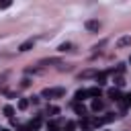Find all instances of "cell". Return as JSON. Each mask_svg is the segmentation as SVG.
Wrapping results in <instances>:
<instances>
[{
	"label": "cell",
	"mask_w": 131,
	"mask_h": 131,
	"mask_svg": "<svg viewBox=\"0 0 131 131\" xmlns=\"http://www.w3.org/2000/svg\"><path fill=\"white\" fill-rule=\"evenodd\" d=\"M29 108V98H20L18 100V111H27Z\"/></svg>",
	"instance_id": "5bb4252c"
},
{
	"label": "cell",
	"mask_w": 131,
	"mask_h": 131,
	"mask_svg": "<svg viewBox=\"0 0 131 131\" xmlns=\"http://www.w3.org/2000/svg\"><path fill=\"white\" fill-rule=\"evenodd\" d=\"M104 80H106V72L96 74V84H98V86H100V84H104Z\"/></svg>",
	"instance_id": "2e32d148"
},
{
	"label": "cell",
	"mask_w": 131,
	"mask_h": 131,
	"mask_svg": "<svg viewBox=\"0 0 131 131\" xmlns=\"http://www.w3.org/2000/svg\"><path fill=\"white\" fill-rule=\"evenodd\" d=\"M108 98H113V100H119V98H121V92H119V88H111V90H108Z\"/></svg>",
	"instance_id": "9c48e42d"
},
{
	"label": "cell",
	"mask_w": 131,
	"mask_h": 131,
	"mask_svg": "<svg viewBox=\"0 0 131 131\" xmlns=\"http://www.w3.org/2000/svg\"><path fill=\"white\" fill-rule=\"evenodd\" d=\"M115 84H117V86H123V84H125V82H123V78H121V76H119V78H115Z\"/></svg>",
	"instance_id": "ffe728a7"
},
{
	"label": "cell",
	"mask_w": 131,
	"mask_h": 131,
	"mask_svg": "<svg viewBox=\"0 0 131 131\" xmlns=\"http://www.w3.org/2000/svg\"><path fill=\"white\" fill-rule=\"evenodd\" d=\"M33 45H35V39H27V41H23V43L18 45V51H29Z\"/></svg>",
	"instance_id": "277c9868"
},
{
	"label": "cell",
	"mask_w": 131,
	"mask_h": 131,
	"mask_svg": "<svg viewBox=\"0 0 131 131\" xmlns=\"http://www.w3.org/2000/svg\"><path fill=\"white\" fill-rule=\"evenodd\" d=\"M10 6V2H0V8H8Z\"/></svg>",
	"instance_id": "44dd1931"
},
{
	"label": "cell",
	"mask_w": 131,
	"mask_h": 131,
	"mask_svg": "<svg viewBox=\"0 0 131 131\" xmlns=\"http://www.w3.org/2000/svg\"><path fill=\"white\" fill-rule=\"evenodd\" d=\"M129 63H131V57H129Z\"/></svg>",
	"instance_id": "d4e9b609"
},
{
	"label": "cell",
	"mask_w": 131,
	"mask_h": 131,
	"mask_svg": "<svg viewBox=\"0 0 131 131\" xmlns=\"http://www.w3.org/2000/svg\"><path fill=\"white\" fill-rule=\"evenodd\" d=\"M18 131H31V129H29V125H27V127H18Z\"/></svg>",
	"instance_id": "603a6c76"
},
{
	"label": "cell",
	"mask_w": 131,
	"mask_h": 131,
	"mask_svg": "<svg viewBox=\"0 0 131 131\" xmlns=\"http://www.w3.org/2000/svg\"><path fill=\"white\" fill-rule=\"evenodd\" d=\"M74 111H76V115H80V117H86V113H88V108H86L82 102H74Z\"/></svg>",
	"instance_id": "3957f363"
},
{
	"label": "cell",
	"mask_w": 131,
	"mask_h": 131,
	"mask_svg": "<svg viewBox=\"0 0 131 131\" xmlns=\"http://www.w3.org/2000/svg\"><path fill=\"white\" fill-rule=\"evenodd\" d=\"M86 96H88V94H86V90H78V92H76V102H82Z\"/></svg>",
	"instance_id": "e0dca14e"
},
{
	"label": "cell",
	"mask_w": 131,
	"mask_h": 131,
	"mask_svg": "<svg viewBox=\"0 0 131 131\" xmlns=\"http://www.w3.org/2000/svg\"><path fill=\"white\" fill-rule=\"evenodd\" d=\"M96 74L98 72H94V70H84V72H80V80H86V78H96Z\"/></svg>",
	"instance_id": "52a82bcc"
},
{
	"label": "cell",
	"mask_w": 131,
	"mask_h": 131,
	"mask_svg": "<svg viewBox=\"0 0 131 131\" xmlns=\"http://www.w3.org/2000/svg\"><path fill=\"white\" fill-rule=\"evenodd\" d=\"M117 45H119V47H125V45H131V37H121V39L117 41Z\"/></svg>",
	"instance_id": "9a60e30c"
},
{
	"label": "cell",
	"mask_w": 131,
	"mask_h": 131,
	"mask_svg": "<svg viewBox=\"0 0 131 131\" xmlns=\"http://www.w3.org/2000/svg\"><path fill=\"white\" fill-rule=\"evenodd\" d=\"M102 108H104L102 100H98V98H96V100H92V111H94V113H98V111H102Z\"/></svg>",
	"instance_id": "30bf717a"
},
{
	"label": "cell",
	"mask_w": 131,
	"mask_h": 131,
	"mask_svg": "<svg viewBox=\"0 0 131 131\" xmlns=\"http://www.w3.org/2000/svg\"><path fill=\"white\" fill-rule=\"evenodd\" d=\"M0 131H10V129H0Z\"/></svg>",
	"instance_id": "cb8c5ba5"
},
{
	"label": "cell",
	"mask_w": 131,
	"mask_h": 131,
	"mask_svg": "<svg viewBox=\"0 0 131 131\" xmlns=\"http://www.w3.org/2000/svg\"><path fill=\"white\" fill-rule=\"evenodd\" d=\"M125 98H127V104H129V106H131V94H127V96H125Z\"/></svg>",
	"instance_id": "7402d4cb"
},
{
	"label": "cell",
	"mask_w": 131,
	"mask_h": 131,
	"mask_svg": "<svg viewBox=\"0 0 131 131\" xmlns=\"http://www.w3.org/2000/svg\"><path fill=\"white\" fill-rule=\"evenodd\" d=\"M63 94H66V88H45L41 92V96H45V98H59Z\"/></svg>",
	"instance_id": "6da1fadb"
},
{
	"label": "cell",
	"mask_w": 131,
	"mask_h": 131,
	"mask_svg": "<svg viewBox=\"0 0 131 131\" xmlns=\"http://www.w3.org/2000/svg\"><path fill=\"white\" fill-rule=\"evenodd\" d=\"M63 129H66V131H76V123H74V121H66Z\"/></svg>",
	"instance_id": "ac0fdd59"
},
{
	"label": "cell",
	"mask_w": 131,
	"mask_h": 131,
	"mask_svg": "<svg viewBox=\"0 0 131 131\" xmlns=\"http://www.w3.org/2000/svg\"><path fill=\"white\" fill-rule=\"evenodd\" d=\"M47 115H51V117L59 115V106H55V104H49V106H47Z\"/></svg>",
	"instance_id": "8fae6325"
},
{
	"label": "cell",
	"mask_w": 131,
	"mask_h": 131,
	"mask_svg": "<svg viewBox=\"0 0 131 131\" xmlns=\"http://www.w3.org/2000/svg\"><path fill=\"white\" fill-rule=\"evenodd\" d=\"M70 47H72V43H61V45H59V51H68Z\"/></svg>",
	"instance_id": "d6986e66"
},
{
	"label": "cell",
	"mask_w": 131,
	"mask_h": 131,
	"mask_svg": "<svg viewBox=\"0 0 131 131\" xmlns=\"http://www.w3.org/2000/svg\"><path fill=\"white\" fill-rule=\"evenodd\" d=\"M39 127H41V119H39V117L29 123V129H31V131H35V129H39Z\"/></svg>",
	"instance_id": "4fadbf2b"
},
{
	"label": "cell",
	"mask_w": 131,
	"mask_h": 131,
	"mask_svg": "<svg viewBox=\"0 0 131 131\" xmlns=\"http://www.w3.org/2000/svg\"><path fill=\"white\" fill-rule=\"evenodd\" d=\"M86 94H88V96H92V98L96 100V98H100V94H102V90H100V86H94V88H90V90H86Z\"/></svg>",
	"instance_id": "5b68a950"
},
{
	"label": "cell",
	"mask_w": 131,
	"mask_h": 131,
	"mask_svg": "<svg viewBox=\"0 0 131 131\" xmlns=\"http://www.w3.org/2000/svg\"><path fill=\"white\" fill-rule=\"evenodd\" d=\"M86 29H88L90 33H98L100 23H98V20H86Z\"/></svg>",
	"instance_id": "7a4b0ae2"
},
{
	"label": "cell",
	"mask_w": 131,
	"mask_h": 131,
	"mask_svg": "<svg viewBox=\"0 0 131 131\" xmlns=\"http://www.w3.org/2000/svg\"><path fill=\"white\" fill-rule=\"evenodd\" d=\"M51 63H61V59H57V57H49V59H41V61H39V68H45V66H51Z\"/></svg>",
	"instance_id": "8992f818"
},
{
	"label": "cell",
	"mask_w": 131,
	"mask_h": 131,
	"mask_svg": "<svg viewBox=\"0 0 131 131\" xmlns=\"http://www.w3.org/2000/svg\"><path fill=\"white\" fill-rule=\"evenodd\" d=\"M47 131H61V125L57 121H47Z\"/></svg>",
	"instance_id": "ba28073f"
},
{
	"label": "cell",
	"mask_w": 131,
	"mask_h": 131,
	"mask_svg": "<svg viewBox=\"0 0 131 131\" xmlns=\"http://www.w3.org/2000/svg\"><path fill=\"white\" fill-rule=\"evenodd\" d=\"M2 113H4V115H6V117H8V119H12V117H14V108H12V106H10V104H6V106H4V108H2Z\"/></svg>",
	"instance_id": "7c38bea8"
}]
</instances>
